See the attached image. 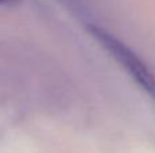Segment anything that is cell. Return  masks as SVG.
I'll list each match as a JSON object with an SVG mask.
<instances>
[{"mask_svg": "<svg viewBox=\"0 0 155 153\" xmlns=\"http://www.w3.org/2000/svg\"><path fill=\"white\" fill-rule=\"evenodd\" d=\"M14 2H18V0H0V4H10Z\"/></svg>", "mask_w": 155, "mask_h": 153, "instance_id": "2", "label": "cell"}, {"mask_svg": "<svg viewBox=\"0 0 155 153\" xmlns=\"http://www.w3.org/2000/svg\"><path fill=\"white\" fill-rule=\"evenodd\" d=\"M87 30L91 37L110 54L116 62L121 65V68L131 76L132 80L155 102V76L142 61V58L107 30L95 24H88Z\"/></svg>", "mask_w": 155, "mask_h": 153, "instance_id": "1", "label": "cell"}]
</instances>
